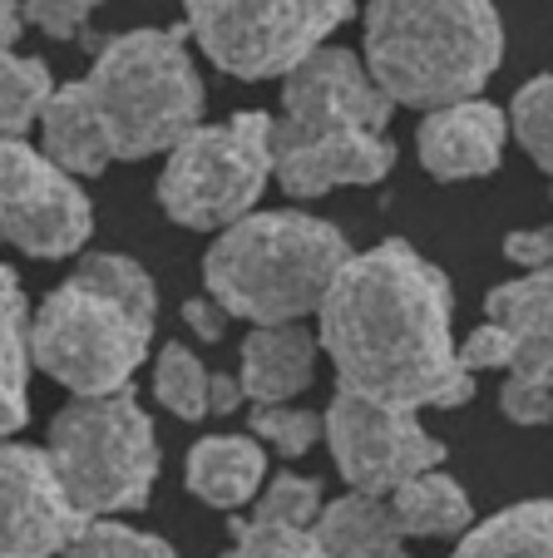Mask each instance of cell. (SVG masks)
Here are the masks:
<instances>
[{"label":"cell","mask_w":553,"mask_h":558,"mask_svg":"<svg viewBox=\"0 0 553 558\" xmlns=\"http://www.w3.org/2000/svg\"><path fill=\"white\" fill-rule=\"evenodd\" d=\"M504 60L494 0H365V74L390 105L480 99Z\"/></svg>","instance_id":"3"},{"label":"cell","mask_w":553,"mask_h":558,"mask_svg":"<svg viewBox=\"0 0 553 558\" xmlns=\"http://www.w3.org/2000/svg\"><path fill=\"white\" fill-rule=\"evenodd\" d=\"M95 232V208L80 179L31 148L0 138V243L25 257H74Z\"/></svg>","instance_id":"9"},{"label":"cell","mask_w":553,"mask_h":558,"mask_svg":"<svg viewBox=\"0 0 553 558\" xmlns=\"http://www.w3.org/2000/svg\"><path fill=\"white\" fill-rule=\"evenodd\" d=\"M242 401H248V396H242L232 371H208V415H232Z\"/></svg>","instance_id":"35"},{"label":"cell","mask_w":553,"mask_h":558,"mask_svg":"<svg viewBox=\"0 0 553 558\" xmlns=\"http://www.w3.org/2000/svg\"><path fill=\"white\" fill-rule=\"evenodd\" d=\"M183 322L193 327L199 341H223V322H228V312H223L213 296H189V302H183Z\"/></svg>","instance_id":"34"},{"label":"cell","mask_w":553,"mask_h":558,"mask_svg":"<svg viewBox=\"0 0 553 558\" xmlns=\"http://www.w3.org/2000/svg\"><path fill=\"white\" fill-rule=\"evenodd\" d=\"M504 257L519 263L524 272H539V267H549V257H553V232L549 228L509 232V238H504Z\"/></svg>","instance_id":"33"},{"label":"cell","mask_w":553,"mask_h":558,"mask_svg":"<svg viewBox=\"0 0 553 558\" xmlns=\"http://www.w3.org/2000/svg\"><path fill=\"white\" fill-rule=\"evenodd\" d=\"M351 257V243L326 218L297 208L248 213L218 232L203 257L208 296L238 322L277 327L322 306L332 277Z\"/></svg>","instance_id":"4"},{"label":"cell","mask_w":553,"mask_h":558,"mask_svg":"<svg viewBox=\"0 0 553 558\" xmlns=\"http://www.w3.org/2000/svg\"><path fill=\"white\" fill-rule=\"evenodd\" d=\"M84 89L95 99L115 158L168 154L199 129L208 105L189 31H124L99 40Z\"/></svg>","instance_id":"5"},{"label":"cell","mask_w":553,"mask_h":558,"mask_svg":"<svg viewBox=\"0 0 553 558\" xmlns=\"http://www.w3.org/2000/svg\"><path fill=\"white\" fill-rule=\"evenodd\" d=\"M252 440L272 445L277 454L297 460L306 454L316 440H322V415L302 411V405H252Z\"/></svg>","instance_id":"29"},{"label":"cell","mask_w":553,"mask_h":558,"mask_svg":"<svg viewBox=\"0 0 553 558\" xmlns=\"http://www.w3.org/2000/svg\"><path fill=\"white\" fill-rule=\"evenodd\" d=\"M322 480H312V474H272V485L257 489V509H252V519L257 524H287V529H312L316 514H322Z\"/></svg>","instance_id":"27"},{"label":"cell","mask_w":553,"mask_h":558,"mask_svg":"<svg viewBox=\"0 0 553 558\" xmlns=\"http://www.w3.org/2000/svg\"><path fill=\"white\" fill-rule=\"evenodd\" d=\"M312 534L326 558H410L390 505L376 495H356V489L322 505Z\"/></svg>","instance_id":"19"},{"label":"cell","mask_w":553,"mask_h":558,"mask_svg":"<svg viewBox=\"0 0 553 558\" xmlns=\"http://www.w3.org/2000/svg\"><path fill=\"white\" fill-rule=\"evenodd\" d=\"M386 505L406 538H455V534H465L474 519L470 495L440 470L410 474L406 485H396L386 495Z\"/></svg>","instance_id":"21"},{"label":"cell","mask_w":553,"mask_h":558,"mask_svg":"<svg viewBox=\"0 0 553 558\" xmlns=\"http://www.w3.org/2000/svg\"><path fill=\"white\" fill-rule=\"evenodd\" d=\"M189 489L213 509H242L267 480V445L252 435H208L189 450Z\"/></svg>","instance_id":"18"},{"label":"cell","mask_w":553,"mask_h":558,"mask_svg":"<svg viewBox=\"0 0 553 558\" xmlns=\"http://www.w3.org/2000/svg\"><path fill=\"white\" fill-rule=\"evenodd\" d=\"M316 361H322L316 331L302 327V322L252 327L248 341H242L238 386H242V396L257 405H282L316 380Z\"/></svg>","instance_id":"15"},{"label":"cell","mask_w":553,"mask_h":558,"mask_svg":"<svg viewBox=\"0 0 553 558\" xmlns=\"http://www.w3.org/2000/svg\"><path fill=\"white\" fill-rule=\"evenodd\" d=\"M500 411L509 415L514 425H543L553 415V390L549 380H519L509 376L500 390Z\"/></svg>","instance_id":"32"},{"label":"cell","mask_w":553,"mask_h":558,"mask_svg":"<svg viewBox=\"0 0 553 558\" xmlns=\"http://www.w3.org/2000/svg\"><path fill=\"white\" fill-rule=\"evenodd\" d=\"M504 144H509V119L490 99H455V105L425 109L416 129V154L430 179H490L500 169Z\"/></svg>","instance_id":"14"},{"label":"cell","mask_w":553,"mask_h":558,"mask_svg":"<svg viewBox=\"0 0 553 558\" xmlns=\"http://www.w3.org/2000/svg\"><path fill=\"white\" fill-rule=\"evenodd\" d=\"M272 179L292 198H322L346 183H381L396 163V144L365 129H292L272 119Z\"/></svg>","instance_id":"12"},{"label":"cell","mask_w":553,"mask_h":558,"mask_svg":"<svg viewBox=\"0 0 553 558\" xmlns=\"http://www.w3.org/2000/svg\"><path fill=\"white\" fill-rule=\"evenodd\" d=\"M316 347L332 356L336 390L390 411L465 405L474 376L455 356V292L406 238L351 253L316 306Z\"/></svg>","instance_id":"1"},{"label":"cell","mask_w":553,"mask_h":558,"mask_svg":"<svg viewBox=\"0 0 553 558\" xmlns=\"http://www.w3.org/2000/svg\"><path fill=\"white\" fill-rule=\"evenodd\" d=\"M449 558H553L549 499H524V505L500 509L484 524H470Z\"/></svg>","instance_id":"22"},{"label":"cell","mask_w":553,"mask_h":558,"mask_svg":"<svg viewBox=\"0 0 553 558\" xmlns=\"http://www.w3.org/2000/svg\"><path fill=\"white\" fill-rule=\"evenodd\" d=\"M322 440L332 445V460L341 480L356 495L386 499L396 485H406L410 474L440 470L445 445L420 425L416 411H390V405L361 401L336 390V401L322 415Z\"/></svg>","instance_id":"10"},{"label":"cell","mask_w":553,"mask_h":558,"mask_svg":"<svg viewBox=\"0 0 553 558\" xmlns=\"http://www.w3.org/2000/svg\"><path fill=\"white\" fill-rule=\"evenodd\" d=\"M60 558H178L173 544L119 519H84V529L60 548Z\"/></svg>","instance_id":"25"},{"label":"cell","mask_w":553,"mask_h":558,"mask_svg":"<svg viewBox=\"0 0 553 558\" xmlns=\"http://www.w3.org/2000/svg\"><path fill=\"white\" fill-rule=\"evenodd\" d=\"M390 99L365 74L361 54L341 45H316L302 64L282 74V124L292 129H365L386 134Z\"/></svg>","instance_id":"13"},{"label":"cell","mask_w":553,"mask_h":558,"mask_svg":"<svg viewBox=\"0 0 553 558\" xmlns=\"http://www.w3.org/2000/svg\"><path fill=\"white\" fill-rule=\"evenodd\" d=\"M199 50L238 80H282L326 35L351 21L356 0H183Z\"/></svg>","instance_id":"8"},{"label":"cell","mask_w":553,"mask_h":558,"mask_svg":"<svg viewBox=\"0 0 553 558\" xmlns=\"http://www.w3.org/2000/svg\"><path fill=\"white\" fill-rule=\"evenodd\" d=\"M50 64L35 54L0 50V138H25L50 99Z\"/></svg>","instance_id":"23"},{"label":"cell","mask_w":553,"mask_h":558,"mask_svg":"<svg viewBox=\"0 0 553 558\" xmlns=\"http://www.w3.org/2000/svg\"><path fill=\"white\" fill-rule=\"evenodd\" d=\"M35 124H40V138H45V158L60 163L64 173H74V179H95V173H105L115 163L109 134L99 124V109L89 99V89H84V80L55 85Z\"/></svg>","instance_id":"17"},{"label":"cell","mask_w":553,"mask_h":558,"mask_svg":"<svg viewBox=\"0 0 553 558\" xmlns=\"http://www.w3.org/2000/svg\"><path fill=\"white\" fill-rule=\"evenodd\" d=\"M494 327L514 337L509 376L519 380H553V277L549 267L524 272L519 282H504L484 296Z\"/></svg>","instance_id":"16"},{"label":"cell","mask_w":553,"mask_h":558,"mask_svg":"<svg viewBox=\"0 0 553 558\" xmlns=\"http://www.w3.org/2000/svg\"><path fill=\"white\" fill-rule=\"evenodd\" d=\"M154 396L178 421H203L208 415V366L183 341H168L154 366Z\"/></svg>","instance_id":"24"},{"label":"cell","mask_w":553,"mask_h":558,"mask_svg":"<svg viewBox=\"0 0 553 558\" xmlns=\"http://www.w3.org/2000/svg\"><path fill=\"white\" fill-rule=\"evenodd\" d=\"M31 421V296L21 272L0 263V435Z\"/></svg>","instance_id":"20"},{"label":"cell","mask_w":553,"mask_h":558,"mask_svg":"<svg viewBox=\"0 0 553 558\" xmlns=\"http://www.w3.org/2000/svg\"><path fill=\"white\" fill-rule=\"evenodd\" d=\"M21 0H0V50H11L21 40Z\"/></svg>","instance_id":"36"},{"label":"cell","mask_w":553,"mask_h":558,"mask_svg":"<svg viewBox=\"0 0 553 558\" xmlns=\"http://www.w3.org/2000/svg\"><path fill=\"white\" fill-rule=\"evenodd\" d=\"M105 0H21V21L40 25L55 40H84L95 50V35H89V15L99 11Z\"/></svg>","instance_id":"30"},{"label":"cell","mask_w":553,"mask_h":558,"mask_svg":"<svg viewBox=\"0 0 553 558\" xmlns=\"http://www.w3.org/2000/svg\"><path fill=\"white\" fill-rule=\"evenodd\" d=\"M158 327L154 277L124 253H84L31 322V366L70 396H109L148 361Z\"/></svg>","instance_id":"2"},{"label":"cell","mask_w":553,"mask_h":558,"mask_svg":"<svg viewBox=\"0 0 553 558\" xmlns=\"http://www.w3.org/2000/svg\"><path fill=\"white\" fill-rule=\"evenodd\" d=\"M455 356H459V366L470 371H509V361H514V337L504 327H494V322H484V327H474L470 337L455 347Z\"/></svg>","instance_id":"31"},{"label":"cell","mask_w":553,"mask_h":558,"mask_svg":"<svg viewBox=\"0 0 553 558\" xmlns=\"http://www.w3.org/2000/svg\"><path fill=\"white\" fill-rule=\"evenodd\" d=\"M45 454L84 519L144 509L164 464L154 421L129 386L109 396H74L50 421Z\"/></svg>","instance_id":"6"},{"label":"cell","mask_w":553,"mask_h":558,"mask_svg":"<svg viewBox=\"0 0 553 558\" xmlns=\"http://www.w3.org/2000/svg\"><path fill=\"white\" fill-rule=\"evenodd\" d=\"M232 548L223 558H326L312 529L257 524V519H228Z\"/></svg>","instance_id":"28"},{"label":"cell","mask_w":553,"mask_h":558,"mask_svg":"<svg viewBox=\"0 0 553 558\" xmlns=\"http://www.w3.org/2000/svg\"><path fill=\"white\" fill-rule=\"evenodd\" d=\"M272 114L242 109L228 124H199L168 148L158 173V208L193 232H223L257 213L272 183Z\"/></svg>","instance_id":"7"},{"label":"cell","mask_w":553,"mask_h":558,"mask_svg":"<svg viewBox=\"0 0 553 558\" xmlns=\"http://www.w3.org/2000/svg\"><path fill=\"white\" fill-rule=\"evenodd\" d=\"M84 529L50 454L0 440V558H60Z\"/></svg>","instance_id":"11"},{"label":"cell","mask_w":553,"mask_h":558,"mask_svg":"<svg viewBox=\"0 0 553 558\" xmlns=\"http://www.w3.org/2000/svg\"><path fill=\"white\" fill-rule=\"evenodd\" d=\"M509 134L519 138V148L533 158V169H553V80L533 74L529 85L514 95L509 105Z\"/></svg>","instance_id":"26"}]
</instances>
